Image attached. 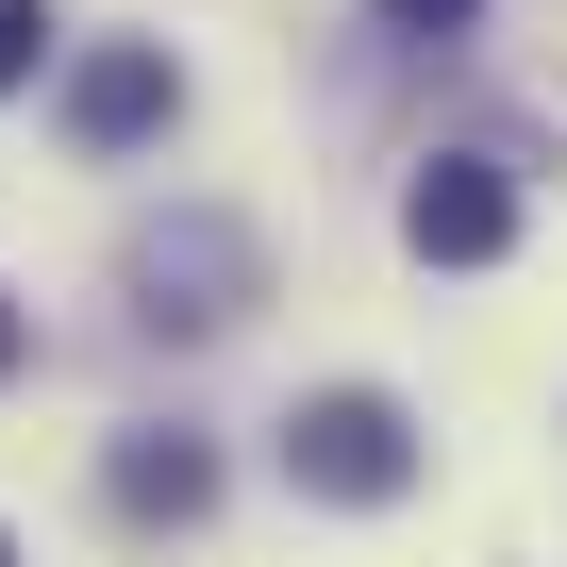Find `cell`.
<instances>
[{"label": "cell", "mask_w": 567, "mask_h": 567, "mask_svg": "<svg viewBox=\"0 0 567 567\" xmlns=\"http://www.w3.org/2000/svg\"><path fill=\"white\" fill-rule=\"evenodd\" d=\"M0 368H18V301H0Z\"/></svg>", "instance_id": "8"}, {"label": "cell", "mask_w": 567, "mask_h": 567, "mask_svg": "<svg viewBox=\"0 0 567 567\" xmlns=\"http://www.w3.org/2000/svg\"><path fill=\"white\" fill-rule=\"evenodd\" d=\"M167 117H184L167 34H117V51H84V68H68V134H84V151H134V134H167Z\"/></svg>", "instance_id": "4"}, {"label": "cell", "mask_w": 567, "mask_h": 567, "mask_svg": "<svg viewBox=\"0 0 567 567\" xmlns=\"http://www.w3.org/2000/svg\"><path fill=\"white\" fill-rule=\"evenodd\" d=\"M34 68H51V0H0V101H18Z\"/></svg>", "instance_id": "6"}, {"label": "cell", "mask_w": 567, "mask_h": 567, "mask_svg": "<svg viewBox=\"0 0 567 567\" xmlns=\"http://www.w3.org/2000/svg\"><path fill=\"white\" fill-rule=\"evenodd\" d=\"M250 301H267V250H250L217 200H184V217L134 234V318H151V334H234Z\"/></svg>", "instance_id": "1"}, {"label": "cell", "mask_w": 567, "mask_h": 567, "mask_svg": "<svg viewBox=\"0 0 567 567\" xmlns=\"http://www.w3.org/2000/svg\"><path fill=\"white\" fill-rule=\"evenodd\" d=\"M401 250H417V267H501V250H517V167H501V151H434V167L401 184Z\"/></svg>", "instance_id": "3"}, {"label": "cell", "mask_w": 567, "mask_h": 567, "mask_svg": "<svg viewBox=\"0 0 567 567\" xmlns=\"http://www.w3.org/2000/svg\"><path fill=\"white\" fill-rule=\"evenodd\" d=\"M384 18H401V34H467V18H484V0H384Z\"/></svg>", "instance_id": "7"}, {"label": "cell", "mask_w": 567, "mask_h": 567, "mask_svg": "<svg viewBox=\"0 0 567 567\" xmlns=\"http://www.w3.org/2000/svg\"><path fill=\"white\" fill-rule=\"evenodd\" d=\"M101 501H117V517H200V501H217V451H200V434H117Z\"/></svg>", "instance_id": "5"}, {"label": "cell", "mask_w": 567, "mask_h": 567, "mask_svg": "<svg viewBox=\"0 0 567 567\" xmlns=\"http://www.w3.org/2000/svg\"><path fill=\"white\" fill-rule=\"evenodd\" d=\"M284 484H301V501H401L417 484V417L384 401V384H318L301 417H284Z\"/></svg>", "instance_id": "2"}, {"label": "cell", "mask_w": 567, "mask_h": 567, "mask_svg": "<svg viewBox=\"0 0 567 567\" xmlns=\"http://www.w3.org/2000/svg\"><path fill=\"white\" fill-rule=\"evenodd\" d=\"M0 567H18V534H0Z\"/></svg>", "instance_id": "9"}]
</instances>
